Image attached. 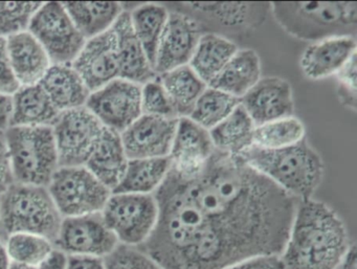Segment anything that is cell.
<instances>
[{
	"label": "cell",
	"mask_w": 357,
	"mask_h": 269,
	"mask_svg": "<svg viewBox=\"0 0 357 269\" xmlns=\"http://www.w3.org/2000/svg\"><path fill=\"white\" fill-rule=\"evenodd\" d=\"M261 78L260 56L254 49H239L208 86L241 100Z\"/></svg>",
	"instance_id": "obj_24"
},
{
	"label": "cell",
	"mask_w": 357,
	"mask_h": 269,
	"mask_svg": "<svg viewBox=\"0 0 357 269\" xmlns=\"http://www.w3.org/2000/svg\"><path fill=\"white\" fill-rule=\"evenodd\" d=\"M225 269H283L280 256H259L246 259Z\"/></svg>",
	"instance_id": "obj_41"
},
{
	"label": "cell",
	"mask_w": 357,
	"mask_h": 269,
	"mask_svg": "<svg viewBox=\"0 0 357 269\" xmlns=\"http://www.w3.org/2000/svg\"><path fill=\"white\" fill-rule=\"evenodd\" d=\"M59 114L40 85L22 86L12 95L10 127H52Z\"/></svg>",
	"instance_id": "obj_25"
},
{
	"label": "cell",
	"mask_w": 357,
	"mask_h": 269,
	"mask_svg": "<svg viewBox=\"0 0 357 269\" xmlns=\"http://www.w3.org/2000/svg\"><path fill=\"white\" fill-rule=\"evenodd\" d=\"M63 6L85 40L107 32L124 12L119 3H64Z\"/></svg>",
	"instance_id": "obj_30"
},
{
	"label": "cell",
	"mask_w": 357,
	"mask_h": 269,
	"mask_svg": "<svg viewBox=\"0 0 357 269\" xmlns=\"http://www.w3.org/2000/svg\"><path fill=\"white\" fill-rule=\"evenodd\" d=\"M6 38L12 66L20 86L39 84L52 66L43 45L28 31Z\"/></svg>",
	"instance_id": "obj_21"
},
{
	"label": "cell",
	"mask_w": 357,
	"mask_h": 269,
	"mask_svg": "<svg viewBox=\"0 0 357 269\" xmlns=\"http://www.w3.org/2000/svg\"><path fill=\"white\" fill-rule=\"evenodd\" d=\"M40 6L38 3H0V37L28 31Z\"/></svg>",
	"instance_id": "obj_35"
},
{
	"label": "cell",
	"mask_w": 357,
	"mask_h": 269,
	"mask_svg": "<svg viewBox=\"0 0 357 269\" xmlns=\"http://www.w3.org/2000/svg\"><path fill=\"white\" fill-rule=\"evenodd\" d=\"M356 38L332 37L310 43L300 57L301 70L309 80L335 77L347 62L356 55Z\"/></svg>",
	"instance_id": "obj_19"
},
{
	"label": "cell",
	"mask_w": 357,
	"mask_h": 269,
	"mask_svg": "<svg viewBox=\"0 0 357 269\" xmlns=\"http://www.w3.org/2000/svg\"><path fill=\"white\" fill-rule=\"evenodd\" d=\"M11 265V260L8 256L3 242L0 243V269H9Z\"/></svg>",
	"instance_id": "obj_46"
},
{
	"label": "cell",
	"mask_w": 357,
	"mask_h": 269,
	"mask_svg": "<svg viewBox=\"0 0 357 269\" xmlns=\"http://www.w3.org/2000/svg\"><path fill=\"white\" fill-rule=\"evenodd\" d=\"M171 170L168 157L129 160L126 170L112 193L154 194Z\"/></svg>",
	"instance_id": "obj_28"
},
{
	"label": "cell",
	"mask_w": 357,
	"mask_h": 269,
	"mask_svg": "<svg viewBox=\"0 0 357 269\" xmlns=\"http://www.w3.org/2000/svg\"><path fill=\"white\" fill-rule=\"evenodd\" d=\"M103 260L105 269H162L141 248L122 244Z\"/></svg>",
	"instance_id": "obj_37"
},
{
	"label": "cell",
	"mask_w": 357,
	"mask_h": 269,
	"mask_svg": "<svg viewBox=\"0 0 357 269\" xmlns=\"http://www.w3.org/2000/svg\"><path fill=\"white\" fill-rule=\"evenodd\" d=\"M119 244L116 236L104 222L101 213L62 219L54 241L56 249L66 256L99 259L112 254Z\"/></svg>",
	"instance_id": "obj_12"
},
{
	"label": "cell",
	"mask_w": 357,
	"mask_h": 269,
	"mask_svg": "<svg viewBox=\"0 0 357 269\" xmlns=\"http://www.w3.org/2000/svg\"><path fill=\"white\" fill-rule=\"evenodd\" d=\"M306 139V127L296 116H287L256 126L254 146L278 150L290 147Z\"/></svg>",
	"instance_id": "obj_32"
},
{
	"label": "cell",
	"mask_w": 357,
	"mask_h": 269,
	"mask_svg": "<svg viewBox=\"0 0 357 269\" xmlns=\"http://www.w3.org/2000/svg\"><path fill=\"white\" fill-rule=\"evenodd\" d=\"M11 262L39 267L55 250L47 238L33 233H13L3 240Z\"/></svg>",
	"instance_id": "obj_34"
},
{
	"label": "cell",
	"mask_w": 357,
	"mask_h": 269,
	"mask_svg": "<svg viewBox=\"0 0 357 269\" xmlns=\"http://www.w3.org/2000/svg\"><path fill=\"white\" fill-rule=\"evenodd\" d=\"M240 104L256 126L294 116L291 84L281 77H262Z\"/></svg>",
	"instance_id": "obj_18"
},
{
	"label": "cell",
	"mask_w": 357,
	"mask_h": 269,
	"mask_svg": "<svg viewBox=\"0 0 357 269\" xmlns=\"http://www.w3.org/2000/svg\"><path fill=\"white\" fill-rule=\"evenodd\" d=\"M101 214L119 243L139 247L155 229L158 201L153 194L112 193Z\"/></svg>",
	"instance_id": "obj_8"
},
{
	"label": "cell",
	"mask_w": 357,
	"mask_h": 269,
	"mask_svg": "<svg viewBox=\"0 0 357 269\" xmlns=\"http://www.w3.org/2000/svg\"><path fill=\"white\" fill-rule=\"evenodd\" d=\"M85 107L105 128L121 134L143 114L142 86L124 79H116L93 91Z\"/></svg>",
	"instance_id": "obj_13"
},
{
	"label": "cell",
	"mask_w": 357,
	"mask_h": 269,
	"mask_svg": "<svg viewBox=\"0 0 357 269\" xmlns=\"http://www.w3.org/2000/svg\"><path fill=\"white\" fill-rule=\"evenodd\" d=\"M352 243L340 215L309 198L298 202L280 259L283 269H336Z\"/></svg>",
	"instance_id": "obj_2"
},
{
	"label": "cell",
	"mask_w": 357,
	"mask_h": 269,
	"mask_svg": "<svg viewBox=\"0 0 357 269\" xmlns=\"http://www.w3.org/2000/svg\"><path fill=\"white\" fill-rule=\"evenodd\" d=\"M39 85L59 112L84 107L91 93L70 64H52Z\"/></svg>",
	"instance_id": "obj_23"
},
{
	"label": "cell",
	"mask_w": 357,
	"mask_h": 269,
	"mask_svg": "<svg viewBox=\"0 0 357 269\" xmlns=\"http://www.w3.org/2000/svg\"><path fill=\"white\" fill-rule=\"evenodd\" d=\"M357 64L356 55L335 75L336 91L340 104L351 112L357 107Z\"/></svg>",
	"instance_id": "obj_38"
},
{
	"label": "cell",
	"mask_w": 357,
	"mask_h": 269,
	"mask_svg": "<svg viewBox=\"0 0 357 269\" xmlns=\"http://www.w3.org/2000/svg\"><path fill=\"white\" fill-rule=\"evenodd\" d=\"M336 269H357L356 246L354 243L351 244L350 247L344 252Z\"/></svg>",
	"instance_id": "obj_45"
},
{
	"label": "cell",
	"mask_w": 357,
	"mask_h": 269,
	"mask_svg": "<svg viewBox=\"0 0 357 269\" xmlns=\"http://www.w3.org/2000/svg\"><path fill=\"white\" fill-rule=\"evenodd\" d=\"M38 267L28 266V265L18 264V263L11 262L9 269H37Z\"/></svg>",
	"instance_id": "obj_47"
},
{
	"label": "cell",
	"mask_w": 357,
	"mask_h": 269,
	"mask_svg": "<svg viewBox=\"0 0 357 269\" xmlns=\"http://www.w3.org/2000/svg\"><path fill=\"white\" fill-rule=\"evenodd\" d=\"M158 77L172 102L177 118H189L208 85L189 66H181Z\"/></svg>",
	"instance_id": "obj_31"
},
{
	"label": "cell",
	"mask_w": 357,
	"mask_h": 269,
	"mask_svg": "<svg viewBox=\"0 0 357 269\" xmlns=\"http://www.w3.org/2000/svg\"><path fill=\"white\" fill-rule=\"evenodd\" d=\"M68 256L56 249L37 269H66Z\"/></svg>",
	"instance_id": "obj_44"
},
{
	"label": "cell",
	"mask_w": 357,
	"mask_h": 269,
	"mask_svg": "<svg viewBox=\"0 0 357 269\" xmlns=\"http://www.w3.org/2000/svg\"><path fill=\"white\" fill-rule=\"evenodd\" d=\"M241 157L298 201L313 198L325 175L323 158L307 137L283 149H262L252 146Z\"/></svg>",
	"instance_id": "obj_3"
},
{
	"label": "cell",
	"mask_w": 357,
	"mask_h": 269,
	"mask_svg": "<svg viewBox=\"0 0 357 269\" xmlns=\"http://www.w3.org/2000/svg\"><path fill=\"white\" fill-rule=\"evenodd\" d=\"M178 118L142 114L121 133L128 160L168 157Z\"/></svg>",
	"instance_id": "obj_15"
},
{
	"label": "cell",
	"mask_w": 357,
	"mask_h": 269,
	"mask_svg": "<svg viewBox=\"0 0 357 269\" xmlns=\"http://www.w3.org/2000/svg\"><path fill=\"white\" fill-rule=\"evenodd\" d=\"M202 34L197 22L190 16L169 10L168 22L156 53L155 74L160 76L181 66H189Z\"/></svg>",
	"instance_id": "obj_14"
},
{
	"label": "cell",
	"mask_w": 357,
	"mask_h": 269,
	"mask_svg": "<svg viewBox=\"0 0 357 269\" xmlns=\"http://www.w3.org/2000/svg\"><path fill=\"white\" fill-rule=\"evenodd\" d=\"M62 216L47 187L14 183L0 195V237L33 233L55 241Z\"/></svg>",
	"instance_id": "obj_5"
},
{
	"label": "cell",
	"mask_w": 357,
	"mask_h": 269,
	"mask_svg": "<svg viewBox=\"0 0 357 269\" xmlns=\"http://www.w3.org/2000/svg\"><path fill=\"white\" fill-rule=\"evenodd\" d=\"M210 131L190 118H178L169 158L171 169L187 178L197 176L214 155Z\"/></svg>",
	"instance_id": "obj_16"
},
{
	"label": "cell",
	"mask_w": 357,
	"mask_h": 269,
	"mask_svg": "<svg viewBox=\"0 0 357 269\" xmlns=\"http://www.w3.org/2000/svg\"><path fill=\"white\" fill-rule=\"evenodd\" d=\"M271 14L298 40L312 43L332 37L356 38V3H271Z\"/></svg>",
	"instance_id": "obj_4"
},
{
	"label": "cell",
	"mask_w": 357,
	"mask_h": 269,
	"mask_svg": "<svg viewBox=\"0 0 357 269\" xmlns=\"http://www.w3.org/2000/svg\"><path fill=\"white\" fill-rule=\"evenodd\" d=\"M70 66L91 93L120 78L116 38L112 28L86 40Z\"/></svg>",
	"instance_id": "obj_17"
},
{
	"label": "cell",
	"mask_w": 357,
	"mask_h": 269,
	"mask_svg": "<svg viewBox=\"0 0 357 269\" xmlns=\"http://www.w3.org/2000/svg\"><path fill=\"white\" fill-rule=\"evenodd\" d=\"M5 139L14 183L47 187L59 168L52 127L11 126Z\"/></svg>",
	"instance_id": "obj_6"
},
{
	"label": "cell",
	"mask_w": 357,
	"mask_h": 269,
	"mask_svg": "<svg viewBox=\"0 0 357 269\" xmlns=\"http://www.w3.org/2000/svg\"><path fill=\"white\" fill-rule=\"evenodd\" d=\"M1 242H3V238L0 237V243H1Z\"/></svg>",
	"instance_id": "obj_48"
},
{
	"label": "cell",
	"mask_w": 357,
	"mask_h": 269,
	"mask_svg": "<svg viewBox=\"0 0 357 269\" xmlns=\"http://www.w3.org/2000/svg\"><path fill=\"white\" fill-rule=\"evenodd\" d=\"M153 195L158 223L139 248L162 269H225L280 256L298 202L241 156L217 151L197 176L171 169Z\"/></svg>",
	"instance_id": "obj_1"
},
{
	"label": "cell",
	"mask_w": 357,
	"mask_h": 269,
	"mask_svg": "<svg viewBox=\"0 0 357 269\" xmlns=\"http://www.w3.org/2000/svg\"><path fill=\"white\" fill-rule=\"evenodd\" d=\"M105 127L86 107L60 112L52 126L59 167H82Z\"/></svg>",
	"instance_id": "obj_11"
},
{
	"label": "cell",
	"mask_w": 357,
	"mask_h": 269,
	"mask_svg": "<svg viewBox=\"0 0 357 269\" xmlns=\"http://www.w3.org/2000/svg\"><path fill=\"white\" fill-rule=\"evenodd\" d=\"M239 105L240 100L237 98L208 86L196 102L189 118L202 128L210 131L225 120Z\"/></svg>",
	"instance_id": "obj_33"
},
{
	"label": "cell",
	"mask_w": 357,
	"mask_h": 269,
	"mask_svg": "<svg viewBox=\"0 0 357 269\" xmlns=\"http://www.w3.org/2000/svg\"><path fill=\"white\" fill-rule=\"evenodd\" d=\"M12 114V97L0 93V132L10 127Z\"/></svg>",
	"instance_id": "obj_43"
},
{
	"label": "cell",
	"mask_w": 357,
	"mask_h": 269,
	"mask_svg": "<svg viewBox=\"0 0 357 269\" xmlns=\"http://www.w3.org/2000/svg\"><path fill=\"white\" fill-rule=\"evenodd\" d=\"M128 160L120 133L104 128L84 167L112 192L120 183Z\"/></svg>",
	"instance_id": "obj_22"
},
{
	"label": "cell",
	"mask_w": 357,
	"mask_h": 269,
	"mask_svg": "<svg viewBox=\"0 0 357 269\" xmlns=\"http://www.w3.org/2000/svg\"><path fill=\"white\" fill-rule=\"evenodd\" d=\"M66 269H105L103 259L91 256H68Z\"/></svg>",
	"instance_id": "obj_42"
},
{
	"label": "cell",
	"mask_w": 357,
	"mask_h": 269,
	"mask_svg": "<svg viewBox=\"0 0 357 269\" xmlns=\"http://www.w3.org/2000/svg\"><path fill=\"white\" fill-rule=\"evenodd\" d=\"M142 112L160 118H178L158 77L142 86Z\"/></svg>",
	"instance_id": "obj_36"
},
{
	"label": "cell",
	"mask_w": 357,
	"mask_h": 269,
	"mask_svg": "<svg viewBox=\"0 0 357 269\" xmlns=\"http://www.w3.org/2000/svg\"><path fill=\"white\" fill-rule=\"evenodd\" d=\"M13 183L14 178L9 152L6 144L5 132H0V195L7 191Z\"/></svg>",
	"instance_id": "obj_40"
},
{
	"label": "cell",
	"mask_w": 357,
	"mask_h": 269,
	"mask_svg": "<svg viewBox=\"0 0 357 269\" xmlns=\"http://www.w3.org/2000/svg\"><path fill=\"white\" fill-rule=\"evenodd\" d=\"M255 129L256 125L240 104L225 120L211 129L210 135L217 152L241 156L254 146Z\"/></svg>",
	"instance_id": "obj_27"
},
{
	"label": "cell",
	"mask_w": 357,
	"mask_h": 269,
	"mask_svg": "<svg viewBox=\"0 0 357 269\" xmlns=\"http://www.w3.org/2000/svg\"><path fill=\"white\" fill-rule=\"evenodd\" d=\"M116 38L120 78L143 86L158 77L131 26L129 12L124 11L112 26Z\"/></svg>",
	"instance_id": "obj_20"
},
{
	"label": "cell",
	"mask_w": 357,
	"mask_h": 269,
	"mask_svg": "<svg viewBox=\"0 0 357 269\" xmlns=\"http://www.w3.org/2000/svg\"><path fill=\"white\" fill-rule=\"evenodd\" d=\"M131 26L154 70L156 53L162 39L169 10L164 3H139L129 10Z\"/></svg>",
	"instance_id": "obj_29"
},
{
	"label": "cell",
	"mask_w": 357,
	"mask_h": 269,
	"mask_svg": "<svg viewBox=\"0 0 357 269\" xmlns=\"http://www.w3.org/2000/svg\"><path fill=\"white\" fill-rule=\"evenodd\" d=\"M28 32L43 45L52 64H72L86 43L60 3H41Z\"/></svg>",
	"instance_id": "obj_10"
},
{
	"label": "cell",
	"mask_w": 357,
	"mask_h": 269,
	"mask_svg": "<svg viewBox=\"0 0 357 269\" xmlns=\"http://www.w3.org/2000/svg\"><path fill=\"white\" fill-rule=\"evenodd\" d=\"M167 9L181 12L197 22L202 33L221 35L229 40L258 30L271 14V3H170Z\"/></svg>",
	"instance_id": "obj_7"
},
{
	"label": "cell",
	"mask_w": 357,
	"mask_h": 269,
	"mask_svg": "<svg viewBox=\"0 0 357 269\" xmlns=\"http://www.w3.org/2000/svg\"><path fill=\"white\" fill-rule=\"evenodd\" d=\"M239 49L235 41L213 33H204L198 41L189 66L198 77L210 84Z\"/></svg>",
	"instance_id": "obj_26"
},
{
	"label": "cell",
	"mask_w": 357,
	"mask_h": 269,
	"mask_svg": "<svg viewBox=\"0 0 357 269\" xmlns=\"http://www.w3.org/2000/svg\"><path fill=\"white\" fill-rule=\"evenodd\" d=\"M47 189L62 218L101 213L112 193L84 166L59 167Z\"/></svg>",
	"instance_id": "obj_9"
},
{
	"label": "cell",
	"mask_w": 357,
	"mask_h": 269,
	"mask_svg": "<svg viewBox=\"0 0 357 269\" xmlns=\"http://www.w3.org/2000/svg\"><path fill=\"white\" fill-rule=\"evenodd\" d=\"M20 87L10 59L7 38L0 37V93L12 97Z\"/></svg>",
	"instance_id": "obj_39"
}]
</instances>
